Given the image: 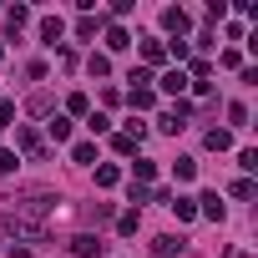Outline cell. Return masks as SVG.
<instances>
[{
  "label": "cell",
  "instance_id": "obj_13",
  "mask_svg": "<svg viewBox=\"0 0 258 258\" xmlns=\"http://www.w3.org/2000/svg\"><path fill=\"white\" fill-rule=\"evenodd\" d=\"M26 26H31V11H26V6H11V11H6V31H11V36H21Z\"/></svg>",
  "mask_w": 258,
  "mask_h": 258
},
{
  "label": "cell",
  "instance_id": "obj_27",
  "mask_svg": "<svg viewBox=\"0 0 258 258\" xmlns=\"http://www.w3.org/2000/svg\"><path fill=\"white\" fill-rule=\"evenodd\" d=\"M21 167V157H16V147H0V177H6V172H16Z\"/></svg>",
  "mask_w": 258,
  "mask_h": 258
},
{
  "label": "cell",
  "instance_id": "obj_31",
  "mask_svg": "<svg viewBox=\"0 0 258 258\" xmlns=\"http://www.w3.org/2000/svg\"><path fill=\"white\" fill-rule=\"evenodd\" d=\"M253 192H258V187H253V177H238V182H233V198H243V203H248Z\"/></svg>",
  "mask_w": 258,
  "mask_h": 258
},
{
  "label": "cell",
  "instance_id": "obj_28",
  "mask_svg": "<svg viewBox=\"0 0 258 258\" xmlns=\"http://www.w3.org/2000/svg\"><path fill=\"white\" fill-rule=\"evenodd\" d=\"M96 26H101V21H91V16H81V21H76V36H81V41H91V36H96Z\"/></svg>",
  "mask_w": 258,
  "mask_h": 258
},
{
  "label": "cell",
  "instance_id": "obj_19",
  "mask_svg": "<svg viewBox=\"0 0 258 258\" xmlns=\"http://www.w3.org/2000/svg\"><path fill=\"white\" fill-rule=\"evenodd\" d=\"M51 106H56V101H51V91H36V96L26 101V111H31V116H51Z\"/></svg>",
  "mask_w": 258,
  "mask_h": 258
},
{
  "label": "cell",
  "instance_id": "obj_10",
  "mask_svg": "<svg viewBox=\"0 0 258 258\" xmlns=\"http://www.w3.org/2000/svg\"><path fill=\"white\" fill-rule=\"evenodd\" d=\"M36 31H41V41H46V46H56V41L66 36V21H61V16H41V26H36Z\"/></svg>",
  "mask_w": 258,
  "mask_h": 258
},
{
  "label": "cell",
  "instance_id": "obj_15",
  "mask_svg": "<svg viewBox=\"0 0 258 258\" xmlns=\"http://www.w3.org/2000/svg\"><path fill=\"white\" fill-rule=\"evenodd\" d=\"M142 61L147 66H162L167 61V41H142Z\"/></svg>",
  "mask_w": 258,
  "mask_h": 258
},
{
  "label": "cell",
  "instance_id": "obj_8",
  "mask_svg": "<svg viewBox=\"0 0 258 258\" xmlns=\"http://www.w3.org/2000/svg\"><path fill=\"white\" fill-rule=\"evenodd\" d=\"M177 253H182V238L177 233H157L152 238V258H177Z\"/></svg>",
  "mask_w": 258,
  "mask_h": 258
},
{
  "label": "cell",
  "instance_id": "obj_5",
  "mask_svg": "<svg viewBox=\"0 0 258 258\" xmlns=\"http://www.w3.org/2000/svg\"><path fill=\"white\" fill-rule=\"evenodd\" d=\"M157 91H162V96H177V101H182V91H187V71H182V66L162 71V76H157Z\"/></svg>",
  "mask_w": 258,
  "mask_h": 258
},
{
  "label": "cell",
  "instance_id": "obj_25",
  "mask_svg": "<svg viewBox=\"0 0 258 258\" xmlns=\"http://www.w3.org/2000/svg\"><path fill=\"white\" fill-rule=\"evenodd\" d=\"M172 172H177V182H192V177H198V162H192V157H177Z\"/></svg>",
  "mask_w": 258,
  "mask_h": 258
},
{
  "label": "cell",
  "instance_id": "obj_21",
  "mask_svg": "<svg viewBox=\"0 0 258 258\" xmlns=\"http://www.w3.org/2000/svg\"><path fill=\"white\" fill-rule=\"evenodd\" d=\"M152 177H157V162H147V157H137V162H132V182H142V187H147Z\"/></svg>",
  "mask_w": 258,
  "mask_h": 258
},
{
  "label": "cell",
  "instance_id": "obj_3",
  "mask_svg": "<svg viewBox=\"0 0 258 258\" xmlns=\"http://www.w3.org/2000/svg\"><path fill=\"white\" fill-rule=\"evenodd\" d=\"M192 121V101H172L162 116H157V132H167V137H177L182 132V126Z\"/></svg>",
  "mask_w": 258,
  "mask_h": 258
},
{
  "label": "cell",
  "instance_id": "obj_16",
  "mask_svg": "<svg viewBox=\"0 0 258 258\" xmlns=\"http://www.w3.org/2000/svg\"><path fill=\"white\" fill-rule=\"evenodd\" d=\"M86 71H91L96 81H101V76H111V56H106V51H91V56H86Z\"/></svg>",
  "mask_w": 258,
  "mask_h": 258
},
{
  "label": "cell",
  "instance_id": "obj_18",
  "mask_svg": "<svg viewBox=\"0 0 258 258\" xmlns=\"http://www.w3.org/2000/svg\"><path fill=\"white\" fill-rule=\"evenodd\" d=\"M137 228H142V213H137V208H126V213H116V233H126V238H132Z\"/></svg>",
  "mask_w": 258,
  "mask_h": 258
},
{
  "label": "cell",
  "instance_id": "obj_12",
  "mask_svg": "<svg viewBox=\"0 0 258 258\" xmlns=\"http://www.w3.org/2000/svg\"><path fill=\"white\" fill-rule=\"evenodd\" d=\"M192 203H198V213H203V218L223 223V198H218V192H203V198H192Z\"/></svg>",
  "mask_w": 258,
  "mask_h": 258
},
{
  "label": "cell",
  "instance_id": "obj_26",
  "mask_svg": "<svg viewBox=\"0 0 258 258\" xmlns=\"http://www.w3.org/2000/svg\"><path fill=\"white\" fill-rule=\"evenodd\" d=\"M111 147H116L121 157H137V147H142V142H132V137H126V132H116V137H111Z\"/></svg>",
  "mask_w": 258,
  "mask_h": 258
},
{
  "label": "cell",
  "instance_id": "obj_14",
  "mask_svg": "<svg viewBox=\"0 0 258 258\" xmlns=\"http://www.w3.org/2000/svg\"><path fill=\"white\" fill-rule=\"evenodd\" d=\"M101 41H106V51H126V46H132V36H126L121 26H106V31H101Z\"/></svg>",
  "mask_w": 258,
  "mask_h": 258
},
{
  "label": "cell",
  "instance_id": "obj_6",
  "mask_svg": "<svg viewBox=\"0 0 258 258\" xmlns=\"http://www.w3.org/2000/svg\"><path fill=\"white\" fill-rule=\"evenodd\" d=\"M187 26H192V16H187V11H182V6H167V11H162V31H172V36H177V41H182V36H187Z\"/></svg>",
  "mask_w": 258,
  "mask_h": 258
},
{
  "label": "cell",
  "instance_id": "obj_2",
  "mask_svg": "<svg viewBox=\"0 0 258 258\" xmlns=\"http://www.w3.org/2000/svg\"><path fill=\"white\" fill-rule=\"evenodd\" d=\"M56 203H61L56 192H21L11 213H16V218H31V223H41V218H46V213H51Z\"/></svg>",
  "mask_w": 258,
  "mask_h": 258
},
{
  "label": "cell",
  "instance_id": "obj_20",
  "mask_svg": "<svg viewBox=\"0 0 258 258\" xmlns=\"http://www.w3.org/2000/svg\"><path fill=\"white\" fill-rule=\"evenodd\" d=\"M71 162H81V167H96V142H76V147H71Z\"/></svg>",
  "mask_w": 258,
  "mask_h": 258
},
{
  "label": "cell",
  "instance_id": "obj_23",
  "mask_svg": "<svg viewBox=\"0 0 258 258\" xmlns=\"http://www.w3.org/2000/svg\"><path fill=\"white\" fill-rule=\"evenodd\" d=\"M51 142H71V116H51Z\"/></svg>",
  "mask_w": 258,
  "mask_h": 258
},
{
  "label": "cell",
  "instance_id": "obj_4",
  "mask_svg": "<svg viewBox=\"0 0 258 258\" xmlns=\"http://www.w3.org/2000/svg\"><path fill=\"white\" fill-rule=\"evenodd\" d=\"M16 152H21V157H31V162H41V157H46V142H41L36 126H21V132H16Z\"/></svg>",
  "mask_w": 258,
  "mask_h": 258
},
{
  "label": "cell",
  "instance_id": "obj_11",
  "mask_svg": "<svg viewBox=\"0 0 258 258\" xmlns=\"http://www.w3.org/2000/svg\"><path fill=\"white\" fill-rule=\"evenodd\" d=\"M203 147H208V152H228V147H233V132H228V126H208Z\"/></svg>",
  "mask_w": 258,
  "mask_h": 258
},
{
  "label": "cell",
  "instance_id": "obj_30",
  "mask_svg": "<svg viewBox=\"0 0 258 258\" xmlns=\"http://www.w3.org/2000/svg\"><path fill=\"white\" fill-rule=\"evenodd\" d=\"M238 167H243V172H258V152L243 147V152H238Z\"/></svg>",
  "mask_w": 258,
  "mask_h": 258
},
{
  "label": "cell",
  "instance_id": "obj_9",
  "mask_svg": "<svg viewBox=\"0 0 258 258\" xmlns=\"http://www.w3.org/2000/svg\"><path fill=\"white\" fill-rule=\"evenodd\" d=\"M126 106H132V111H152L157 106V91L152 86H132V91H126Z\"/></svg>",
  "mask_w": 258,
  "mask_h": 258
},
{
  "label": "cell",
  "instance_id": "obj_29",
  "mask_svg": "<svg viewBox=\"0 0 258 258\" xmlns=\"http://www.w3.org/2000/svg\"><path fill=\"white\" fill-rule=\"evenodd\" d=\"M228 121H233V126H248V106L233 101V106H228Z\"/></svg>",
  "mask_w": 258,
  "mask_h": 258
},
{
  "label": "cell",
  "instance_id": "obj_32",
  "mask_svg": "<svg viewBox=\"0 0 258 258\" xmlns=\"http://www.w3.org/2000/svg\"><path fill=\"white\" fill-rule=\"evenodd\" d=\"M11 121H16V101L0 96V126H11Z\"/></svg>",
  "mask_w": 258,
  "mask_h": 258
},
{
  "label": "cell",
  "instance_id": "obj_22",
  "mask_svg": "<svg viewBox=\"0 0 258 258\" xmlns=\"http://www.w3.org/2000/svg\"><path fill=\"white\" fill-rule=\"evenodd\" d=\"M167 208L177 213V223H192V218H198V203H192V198H172Z\"/></svg>",
  "mask_w": 258,
  "mask_h": 258
},
{
  "label": "cell",
  "instance_id": "obj_7",
  "mask_svg": "<svg viewBox=\"0 0 258 258\" xmlns=\"http://www.w3.org/2000/svg\"><path fill=\"white\" fill-rule=\"evenodd\" d=\"M101 248H106V243H101L96 233H76V238H71V253H76V258H101Z\"/></svg>",
  "mask_w": 258,
  "mask_h": 258
},
{
  "label": "cell",
  "instance_id": "obj_33",
  "mask_svg": "<svg viewBox=\"0 0 258 258\" xmlns=\"http://www.w3.org/2000/svg\"><path fill=\"white\" fill-rule=\"evenodd\" d=\"M0 61H6V41H0Z\"/></svg>",
  "mask_w": 258,
  "mask_h": 258
},
{
  "label": "cell",
  "instance_id": "obj_24",
  "mask_svg": "<svg viewBox=\"0 0 258 258\" xmlns=\"http://www.w3.org/2000/svg\"><path fill=\"white\" fill-rule=\"evenodd\" d=\"M66 111H71V116H86V111H91L86 91H71V96H66Z\"/></svg>",
  "mask_w": 258,
  "mask_h": 258
},
{
  "label": "cell",
  "instance_id": "obj_17",
  "mask_svg": "<svg viewBox=\"0 0 258 258\" xmlns=\"http://www.w3.org/2000/svg\"><path fill=\"white\" fill-rule=\"evenodd\" d=\"M121 182V167L116 162H96V187H116Z\"/></svg>",
  "mask_w": 258,
  "mask_h": 258
},
{
  "label": "cell",
  "instance_id": "obj_1",
  "mask_svg": "<svg viewBox=\"0 0 258 258\" xmlns=\"http://www.w3.org/2000/svg\"><path fill=\"white\" fill-rule=\"evenodd\" d=\"M0 228H6L21 248H41V243H46V228H41V223H31V218H16V213L0 218Z\"/></svg>",
  "mask_w": 258,
  "mask_h": 258
}]
</instances>
